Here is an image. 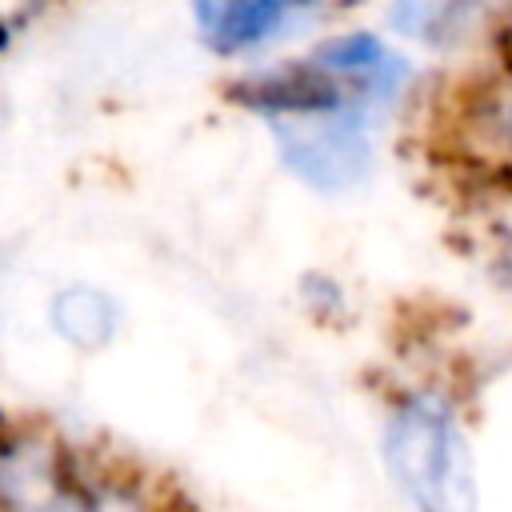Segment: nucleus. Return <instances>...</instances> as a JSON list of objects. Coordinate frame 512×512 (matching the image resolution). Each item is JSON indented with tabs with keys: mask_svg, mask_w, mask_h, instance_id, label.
<instances>
[{
	"mask_svg": "<svg viewBox=\"0 0 512 512\" xmlns=\"http://www.w3.org/2000/svg\"><path fill=\"white\" fill-rule=\"evenodd\" d=\"M300 16L288 0H192V24L208 52L236 60L280 40Z\"/></svg>",
	"mask_w": 512,
	"mask_h": 512,
	"instance_id": "obj_5",
	"label": "nucleus"
},
{
	"mask_svg": "<svg viewBox=\"0 0 512 512\" xmlns=\"http://www.w3.org/2000/svg\"><path fill=\"white\" fill-rule=\"evenodd\" d=\"M436 16H440L436 0H392V8H388L392 28L404 32V36H428Z\"/></svg>",
	"mask_w": 512,
	"mask_h": 512,
	"instance_id": "obj_7",
	"label": "nucleus"
},
{
	"mask_svg": "<svg viewBox=\"0 0 512 512\" xmlns=\"http://www.w3.org/2000/svg\"><path fill=\"white\" fill-rule=\"evenodd\" d=\"M48 316H52L56 336L80 352H100L104 344H112V336L120 328L116 300L92 284H72L64 292H56Z\"/></svg>",
	"mask_w": 512,
	"mask_h": 512,
	"instance_id": "obj_6",
	"label": "nucleus"
},
{
	"mask_svg": "<svg viewBox=\"0 0 512 512\" xmlns=\"http://www.w3.org/2000/svg\"><path fill=\"white\" fill-rule=\"evenodd\" d=\"M384 464L412 512H480L472 448L444 396L416 392L388 412Z\"/></svg>",
	"mask_w": 512,
	"mask_h": 512,
	"instance_id": "obj_1",
	"label": "nucleus"
},
{
	"mask_svg": "<svg viewBox=\"0 0 512 512\" xmlns=\"http://www.w3.org/2000/svg\"><path fill=\"white\" fill-rule=\"evenodd\" d=\"M228 100L260 112L268 124L272 120H308V116H332V112H364L348 88H340L328 72H320L308 56L280 60L268 68H252L236 76L228 88ZM372 116V112H368Z\"/></svg>",
	"mask_w": 512,
	"mask_h": 512,
	"instance_id": "obj_3",
	"label": "nucleus"
},
{
	"mask_svg": "<svg viewBox=\"0 0 512 512\" xmlns=\"http://www.w3.org/2000/svg\"><path fill=\"white\" fill-rule=\"evenodd\" d=\"M272 140L280 164L320 196L356 192L376 164L372 116L332 112L308 120H272Z\"/></svg>",
	"mask_w": 512,
	"mask_h": 512,
	"instance_id": "obj_2",
	"label": "nucleus"
},
{
	"mask_svg": "<svg viewBox=\"0 0 512 512\" xmlns=\"http://www.w3.org/2000/svg\"><path fill=\"white\" fill-rule=\"evenodd\" d=\"M296 16H316V12H340V8H352L360 0H288Z\"/></svg>",
	"mask_w": 512,
	"mask_h": 512,
	"instance_id": "obj_8",
	"label": "nucleus"
},
{
	"mask_svg": "<svg viewBox=\"0 0 512 512\" xmlns=\"http://www.w3.org/2000/svg\"><path fill=\"white\" fill-rule=\"evenodd\" d=\"M12 36H16V28H12V24H8L4 16H0V52H4L8 44H12Z\"/></svg>",
	"mask_w": 512,
	"mask_h": 512,
	"instance_id": "obj_9",
	"label": "nucleus"
},
{
	"mask_svg": "<svg viewBox=\"0 0 512 512\" xmlns=\"http://www.w3.org/2000/svg\"><path fill=\"white\" fill-rule=\"evenodd\" d=\"M308 60L320 72H328L340 88H348V96L364 112L392 108L412 80L408 60L384 36H376L368 28H352V32H336V36L316 40Z\"/></svg>",
	"mask_w": 512,
	"mask_h": 512,
	"instance_id": "obj_4",
	"label": "nucleus"
}]
</instances>
